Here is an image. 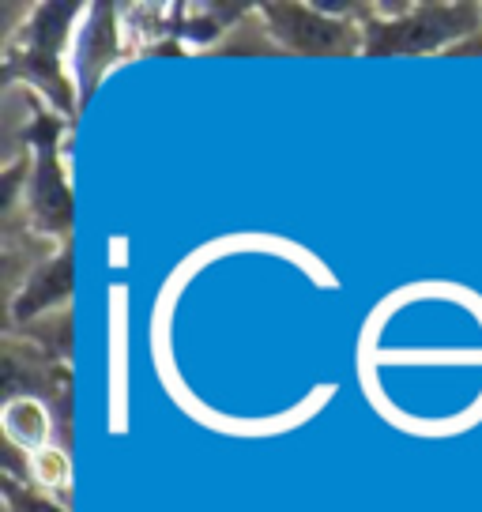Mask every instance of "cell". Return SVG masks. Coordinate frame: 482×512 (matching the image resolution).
<instances>
[{
    "instance_id": "6da1fadb",
    "label": "cell",
    "mask_w": 482,
    "mask_h": 512,
    "mask_svg": "<svg viewBox=\"0 0 482 512\" xmlns=\"http://www.w3.org/2000/svg\"><path fill=\"white\" fill-rule=\"evenodd\" d=\"M475 31H482V8L475 4H422V8H407V16L400 19H366L362 53L370 57L437 53V49L449 53Z\"/></svg>"
},
{
    "instance_id": "3957f363",
    "label": "cell",
    "mask_w": 482,
    "mask_h": 512,
    "mask_svg": "<svg viewBox=\"0 0 482 512\" xmlns=\"http://www.w3.org/2000/svg\"><path fill=\"white\" fill-rule=\"evenodd\" d=\"M68 287H72V264H68V256H53L46 268L27 283V294L16 305V317L23 320L27 313L34 317L46 305H61V298H68Z\"/></svg>"
},
{
    "instance_id": "277c9868",
    "label": "cell",
    "mask_w": 482,
    "mask_h": 512,
    "mask_svg": "<svg viewBox=\"0 0 482 512\" xmlns=\"http://www.w3.org/2000/svg\"><path fill=\"white\" fill-rule=\"evenodd\" d=\"M34 196H38V215L46 219L49 234H57V230H65L68 226V192H65V181L57 174V166H53V155L42 159L38 166V181H34Z\"/></svg>"
},
{
    "instance_id": "7a4b0ae2",
    "label": "cell",
    "mask_w": 482,
    "mask_h": 512,
    "mask_svg": "<svg viewBox=\"0 0 482 512\" xmlns=\"http://www.w3.org/2000/svg\"><path fill=\"white\" fill-rule=\"evenodd\" d=\"M264 27L283 53H354L362 49V23L321 12L317 4H268Z\"/></svg>"
}]
</instances>
